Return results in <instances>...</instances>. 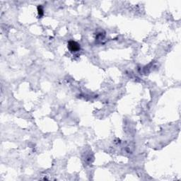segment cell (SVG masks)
Returning a JSON list of instances; mask_svg holds the SVG:
<instances>
[{"mask_svg":"<svg viewBox=\"0 0 181 181\" xmlns=\"http://www.w3.org/2000/svg\"><path fill=\"white\" fill-rule=\"evenodd\" d=\"M68 47L71 52H76L80 50V45L75 41L71 40L68 43Z\"/></svg>","mask_w":181,"mask_h":181,"instance_id":"1","label":"cell"},{"mask_svg":"<svg viewBox=\"0 0 181 181\" xmlns=\"http://www.w3.org/2000/svg\"><path fill=\"white\" fill-rule=\"evenodd\" d=\"M38 15H39L40 17H41L43 15V9L40 5H39L38 7Z\"/></svg>","mask_w":181,"mask_h":181,"instance_id":"2","label":"cell"}]
</instances>
